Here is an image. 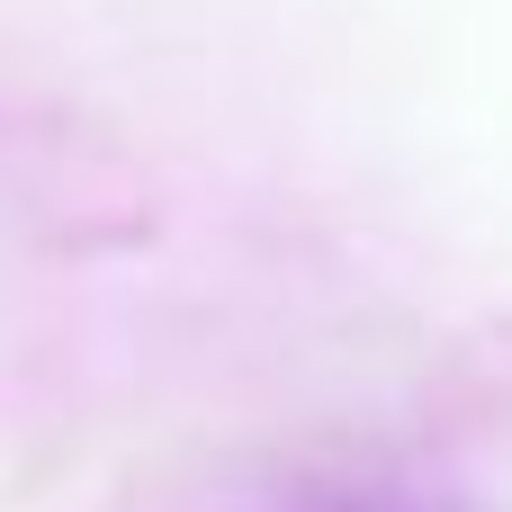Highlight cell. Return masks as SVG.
<instances>
[{
  "label": "cell",
  "instance_id": "cell-1",
  "mask_svg": "<svg viewBox=\"0 0 512 512\" xmlns=\"http://www.w3.org/2000/svg\"><path fill=\"white\" fill-rule=\"evenodd\" d=\"M306 512H414V504H378V495H333V504H306Z\"/></svg>",
  "mask_w": 512,
  "mask_h": 512
}]
</instances>
